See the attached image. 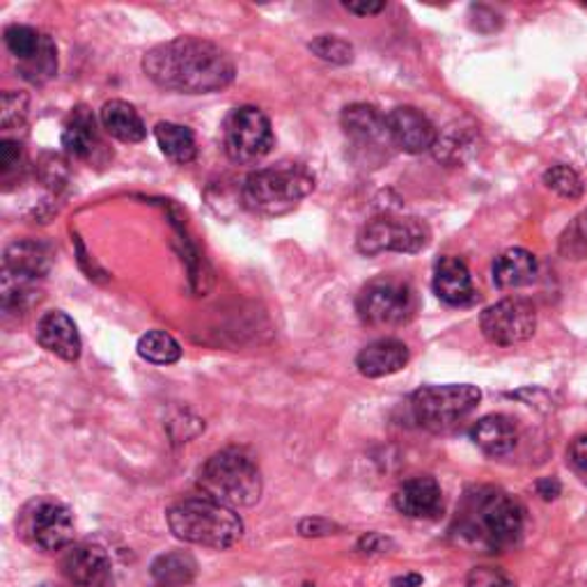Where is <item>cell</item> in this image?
<instances>
[{
    "mask_svg": "<svg viewBox=\"0 0 587 587\" xmlns=\"http://www.w3.org/2000/svg\"><path fill=\"white\" fill-rule=\"evenodd\" d=\"M143 70L151 83L184 95L226 90L237 72L232 57L219 44L200 38H175L149 49Z\"/></svg>",
    "mask_w": 587,
    "mask_h": 587,
    "instance_id": "6da1fadb",
    "label": "cell"
},
{
    "mask_svg": "<svg viewBox=\"0 0 587 587\" xmlns=\"http://www.w3.org/2000/svg\"><path fill=\"white\" fill-rule=\"evenodd\" d=\"M168 525L177 539L216 551L232 548L243 537L239 514L207 496L172 505L168 512Z\"/></svg>",
    "mask_w": 587,
    "mask_h": 587,
    "instance_id": "7a4b0ae2",
    "label": "cell"
},
{
    "mask_svg": "<svg viewBox=\"0 0 587 587\" xmlns=\"http://www.w3.org/2000/svg\"><path fill=\"white\" fill-rule=\"evenodd\" d=\"M205 496L226 507H253L262 496V473L255 459L239 448L216 452L200 471Z\"/></svg>",
    "mask_w": 587,
    "mask_h": 587,
    "instance_id": "3957f363",
    "label": "cell"
},
{
    "mask_svg": "<svg viewBox=\"0 0 587 587\" xmlns=\"http://www.w3.org/2000/svg\"><path fill=\"white\" fill-rule=\"evenodd\" d=\"M315 189V175L303 164H277L255 170L243 181V205L262 216H281L292 211Z\"/></svg>",
    "mask_w": 587,
    "mask_h": 587,
    "instance_id": "277c9868",
    "label": "cell"
},
{
    "mask_svg": "<svg viewBox=\"0 0 587 587\" xmlns=\"http://www.w3.org/2000/svg\"><path fill=\"white\" fill-rule=\"evenodd\" d=\"M525 510L518 501L496 489L480 491L473 499L463 525L467 533L491 546V548H505L514 544L523 531Z\"/></svg>",
    "mask_w": 587,
    "mask_h": 587,
    "instance_id": "5b68a950",
    "label": "cell"
},
{
    "mask_svg": "<svg viewBox=\"0 0 587 587\" xmlns=\"http://www.w3.org/2000/svg\"><path fill=\"white\" fill-rule=\"evenodd\" d=\"M482 399L480 388L471 384L427 386L413 392L411 409L416 420L429 431H448L469 418Z\"/></svg>",
    "mask_w": 587,
    "mask_h": 587,
    "instance_id": "8992f818",
    "label": "cell"
},
{
    "mask_svg": "<svg viewBox=\"0 0 587 587\" xmlns=\"http://www.w3.org/2000/svg\"><path fill=\"white\" fill-rule=\"evenodd\" d=\"M275 138L271 119L255 106L234 108L223 125V147L234 164H258L271 151Z\"/></svg>",
    "mask_w": 587,
    "mask_h": 587,
    "instance_id": "52a82bcc",
    "label": "cell"
},
{
    "mask_svg": "<svg viewBox=\"0 0 587 587\" xmlns=\"http://www.w3.org/2000/svg\"><path fill=\"white\" fill-rule=\"evenodd\" d=\"M431 232L424 221L413 216H379L369 221L358 234V251L363 255L379 253H420L429 245Z\"/></svg>",
    "mask_w": 587,
    "mask_h": 587,
    "instance_id": "ba28073f",
    "label": "cell"
},
{
    "mask_svg": "<svg viewBox=\"0 0 587 587\" xmlns=\"http://www.w3.org/2000/svg\"><path fill=\"white\" fill-rule=\"evenodd\" d=\"M356 307L367 326H401L411 322L418 303L411 285L395 277H379L363 287Z\"/></svg>",
    "mask_w": 587,
    "mask_h": 587,
    "instance_id": "9c48e42d",
    "label": "cell"
},
{
    "mask_svg": "<svg viewBox=\"0 0 587 587\" xmlns=\"http://www.w3.org/2000/svg\"><path fill=\"white\" fill-rule=\"evenodd\" d=\"M480 328L489 343L514 347L535 335L537 311L528 298H503L482 313Z\"/></svg>",
    "mask_w": 587,
    "mask_h": 587,
    "instance_id": "30bf717a",
    "label": "cell"
},
{
    "mask_svg": "<svg viewBox=\"0 0 587 587\" xmlns=\"http://www.w3.org/2000/svg\"><path fill=\"white\" fill-rule=\"evenodd\" d=\"M28 533L42 551H60L74 539L72 510L60 501H40L28 516Z\"/></svg>",
    "mask_w": 587,
    "mask_h": 587,
    "instance_id": "8fae6325",
    "label": "cell"
},
{
    "mask_svg": "<svg viewBox=\"0 0 587 587\" xmlns=\"http://www.w3.org/2000/svg\"><path fill=\"white\" fill-rule=\"evenodd\" d=\"M386 119L390 143L401 151L422 154L427 149H434L439 132L422 111L413 106H397L386 115Z\"/></svg>",
    "mask_w": 587,
    "mask_h": 587,
    "instance_id": "7c38bea8",
    "label": "cell"
},
{
    "mask_svg": "<svg viewBox=\"0 0 587 587\" xmlns=\"http://www.w3.org/2000/svg\"><path fill=\"white\" fill-rule=\"evenodd\" d=\"M63 574L76 587H104L111 580V555L99 544H78L63 558Z\"/></svg>",
    "mask_w": 587,
    "mask_h": 587,
    "instance_id": "4fadbf2b",
    "label": "cell"
},
{
    "mask_svg": "<svg viewBox=\"0 0 587 587\" xmlns=\"http://www.w3.org/2000/svg\"><path fill=\"white\" fill-rule=\"evenodd\" d=\"M392 503L397 512H401L405 516L437 518L443 512V491L434 478L422 475L401 484L395 491Z\"/></svg>",
    "mask_w": 587,
    "mask_h": 587,
    "instance_id": "5bb4252c",
    "label": "cell"
},
{
    "mask_svg": "<svg viewBox=\"0 0 587 587\" xmlns=\"http://www.w3.org/2000/svg\"><path fill=\"white\" fill-rule=\"evenodd\" d=\"M411 358L409 347L395 337H381L377 343H369L360 349L356 358L358 373L367 379H381L390 377L399 369H405Z\"/></svg>",
    "mask_w": 587,
    "mask_h": 587,
    "instance_id": "9a60e30c",
    "label": "cell"
},
{
    "mask_svg": "<svg viewBox=\"0 0 587 587\" xmlns=\"http://www.w3.org/2000/svg\"><path fill=\"white\" fill-rule=\"evenodd\" d=\"M38 343L53 356L74 363L81 358V335L70 315L63 311L46 313L38 324Z\"/></svg>",
    "mask_w": 587,
    "mask_h": 587,
    "instance_id": "2e32d148",
    "label": "cell"
},
{
    "mask_svg": "<svg viewBox=\"0 0 587 587\" xmlns=\"http://www.w3.org/2000/svg\"><path fill=\"white\" fill-rule=\"evenodd\" d=\"M434 292L443 303L454 307L471 305L478 296L469 266L450 255L441 258L434 266Z\"/></svg>",
    "mask_w": 587,
    "mask_h": 587,
    "instance_id": "e0dca14e",
    "label": "cell"
},
{
    "mask_svg": "<svg viewBox=\"0 0 587 587\" xmlns=\"http://www.w3.org/2000/svg\"><path fill=\"white\" fill-rule=\"evenodd\" d=\"M51 266V253L44 243L40 241H14L8 245L3 258V275L17 277V281L38 283L49 273Z\"/></svg>",
    "mask_w": 587,
    "mask_h": 587,
    "instance_id": "ac0fdd59",
    "label": "cell"
},
{
    "mask_svg": "<svg viewBox=\"0 0 587 587\" xmlns=\"http://www.w3.org/2000/svg\"><path fill=\"white\" fill-rule=\"evenodd\" d=\"M343 129L345 134L360 147L381 145L390 140L388 136V119L379 113L377 106L369 104H352L343 111Z\"/></svg>",
    "mask_w": 587,
    "mask_h": 587,
    "instance_id": "d6986e66",
    "label": "cell"
},
{
    "mask_svg": "<svg viewBox=\"0 0 587 587\" xmlns=\"http://www.w3.org/2000/svg\"><path fill=\"white\" fill-rule=\"evenodd\" d=\"M471 439L484 454L503 457L516 448L518 431L507 416H486L473 424Z\"/></svg>",
    "mask_w": 587,
    "mask_h": 587,
    "instance_id": "ffe728a7",
    "label": "cell"
},
{
    "mask_svg": "<svg viewBox=\"0 0 587 587\" xmlns=\"http://www.w3.org/2000/svg\"><path fill=\"white\" fill-rule=\"evenodd\" d=\"M99 132L97 119L90 108L78 106L72 111L65 132H63V147L72 159H92L99 149Z\"/></svg>",
    "mask_w": 587,
    "mask_h": 587,
    "instance_id": "44dd1931",
    "label": "cell"
},
{
    "mask_svg": "<svg viewBox=\"0 0 587 587\" xmlns=\"http://www.w3.org/2000/svg\"><path fill=\"white\" fill-rule=\"evenodd\" d=\"M491 275L501 290L525 287L537 277V258L525 249H510L493 262Z\"/></svg>",
    "mask_w": 587,
    "mask_h": 587,
    "instance_id": "7402d4cb",
    "label": "cell"
},
{
    "mask_svg": "<svg viewBox=\"0 0 587 587\" xmlns=\"http://www.w3.org/2000/svg\"><path fill=\"white\" fill-rule=\"evenodd\" d=\"M102 127L122 143H140L147 136L140 113L122 99H111L99 111Z\"/></svg>",
    "mask_w": 587,
    "mask_h": 587,
    "instance_id": "603a6c76",
    "label": "cell"
},
{
    "mask_svg": "<svg viewBox=\"0 0 587 587\" xmlns=\"http://www.w3.org/2000/svg\"><path fill=\"white\" fill-rule=\"evenodd\" d=\"M154 136H157L164 157L177 166H187L198 157V143L189 127L175 125V122H159L154 127Z\"/></svg>",
    "mask_w": 587,
    "mask_h": 587,
    "instance_id": "cb8c5ba5",
    "label": "cell"
},
{
    "mask_svg": "<svg viewBox=\"0 0 587 587\" xmlns=\"http://www.w3.org/2000/svg\"><path fill=\"white\" fill-rule=\"evenodd\" d=\"M198 574V563L191 553L170 551L151 563V578L159 587H187Z\"/></svg>",
    "mask_w": 587,
    "mask_h": 587,
    "instance_id": "d4e9b609",
    "label": "cell"
},
{
    "mask_svg": "<svg viewBox=\"0 0 587 587\" xmlns=\"http://www.w3.org/2000/svg\"><path fill=\"white\" fill-rule=\"evenodd\" d=\"M138 356L154 365H172L181 358V347L166 331H149L138 339Z\"/></svg>",
    "mask_w": 587,
    "mask_h": 587,
    "instance_id": "484cf974",
    "label": "cell"
},
{
    "mask_svg": "<svg viewBox=\"0 0 587 587\" xmlns=\"http://www.w3.org/2000/svg\"><path fill=\"white\" fill-rule=\"evenodd\" d=\"M44 40H46V35L40 33V30H35V28H30V25L14 23L6 30V46L17 57L19 65L28 63L30 57L38 55Z\"/></svg>",
    "mask_w": 587,
    "mask_h": 587,
    "instance_id": "4316f807",
    "label": "cell"
},
{
    "mask_svg": "<svg viewBox=\"0 0 587 587\" xmlns=\"http://www.w3.org/2000/svg\"><path fill=\"white\" fill-rule=\"evenodd\" d=\"M19 72L23 74L25 81L42 85L46 81H51L57 72V49L53 44V40L46 35L42 49L38 51V55H33L28 60V63L19 65Z\"/></svg>",
    "mask_w": 587,
    "mask_h": 587,
    "instance_id": "83f0119b",
    "label": "cell"
},
{
    "mask_svg": "<svg viewBox=\"0 0 587 587\" xmlns=\"http://www.w3.org/2000/svg\"><path fill=\"white\" fill-rule=\"evenodd\" d=\"M544 184L551 191H555L563 198H569V200H578L583 196V189H585L580 175L565 164L548 168L544 172Z\"/></svg>",
    "mask_w": 587,
    "mask_h": 587,
    "instance_id": "f1b7e54d",
    "label": "cell"
},
{
    "mask_svg": "<svg viewBox=\"0 0 587 587\" xmlns=\"http://www.w3.org/2000/svg\"><path fill=\"white\" fill-rule=\"evenodd\" d=\"M311 51L331 65H349L354 60V46L347 40L335 35H319L311 42Z\"/></svg>",
    "mask_w": 587,
    "mask_h": 587,
    "instance_id": "f546056e",
    "label": "cell"
},
{
    "mask_svg": "<svg viewBox=\"0 0 587 587\" xmlns=\"http://www.w3.org/2000/svg\"><path fill=\"white\" fill-rule=\"evenodd\" d=\"M560 253L567 260L587 258V209L576 216V221L560 237Z\"/></svg>",
    "mask_w": 587,
    "mask_h": 587,
    "instance_id": "4dcf8cb0",
    "label": "cell"
},
{
    "mask_svg": "<svg viewBox=\"0 0 587 587\" xmlns=\"http://www.w3.org/2000/svg\"><path fill=\"white\" fill-rule=\"evenodd\" d=\"M471 147V140L467 138V134H459V129L448 132L446 136L439 134L434 151H437V159L446 161V164H457L461 161V154Z\"/></svg>",
    "mask_w": 587,
    "mask_h": 587,
    "instance_id": "1f68e13d",
    "label": "cell"
},
{
    "mask_svg": "<svg viewBox=\"0 0 587 587\" xmlns=\"http://www.w3.org/2000/svg\"><path fill=\"white\" fill-rule=\"evenodd\" d=\"M28 115V97L23 92H3V111H0V125L3 129H12L23 125V119Z\"/></svg>",
    "mask_w": 587,
    "mask_h": 587,
    "instance_id": "d6a6232c",
    "label": "cell"
},
{
    "mask_svg": "<svg viewBox=\"0 0 587 587\" xmlns=\"http://www.w3.org/2000/svg\"><path fill=\"white\" fill-rule=\"evenodd\" d=\"M467 587H516V583L496 567H475L469 578Z\"/></svg>",
    "mask_w": 587,
    "mask_h": 587,
    "instance_id": "836d02e7",
    "label": "cell"
},
{
    "mask_svg": "<svg viewBox=\"0 0 587 587\" xmlns=\"http://www.w3.org/2000/svg\"><path fill=\"white\" fill-rule=\"evenodd\" d=\"M21 161H23V149L17 140L6 138L3 143H0V172H3V177L19 170Z\"/></svg>",
    "mask_w": 587,
    "mask_h": 587,
    "instance_id": "e575fe53",
    "label": "cell"
},
{
    "mask_svg": "<svg viewBox=\"0 0 587 587\" xmlns=\"http://www.w3.org/2000/svg\"><path fill=\"white\" fill-rule=\"evenodd\" d=\"M337 531H339V525L326 518H303L298 523V533L303 537H326V535H335Z\"/></svg>",
    "mask_w": 587,
    "mask_h": 587,
    "instance_id": "d590c367",
    "label": "cell"
},
{
    "mask_svg": "<svg viewBox=\"0 0 587 587\" xmlns=\"http://www.w3.org/2000/svg\"><path fill=\"white\" fill-rule=\"evenodd\" d=\"M569 463H572V469L580 475V480L587 482V437H580L572 443Z\"/></svg>",
    "mask_w": 587,
    "mask_h": 587,
    "instance_id": "8d00e7d4",
    "label": "cell"
},
{
    "mask_svg": "<svg viewBox=\"0 0 587 587\" xmlns=\"http://www.w3.org/2000/svg\"><path fill=\"white\" fill-rule=\"evenodd\" d=\"M392 539L379 535V533H367L365 537H360L358 542V548L363 553H369V555H379V553H388L392 548Z\"/></svg>",
    "mask_w": 587,
    "mask_h": 587,
    "instance_id": "74e56055",
    "label": "cell"
},
{
    "mask_svg": "<svg viewBox=\"0 0 587 587\" xmlns=\"http://www.w3.org/2000/svg\"><path fill=\"white\" fill-rule=\"evenodd\" d=\"M345 8L358 17H373L386 10V3H373V0H356V3H345Z\"/></svg>",
    "mask_w": 587,
    "mask_h": 587,
    "instance_id": "f35d334b",
    "label": "cell"
},
{
    "mask_svg": "<svg viewBox=\"0 0 587 587\" xmlns=\"http://www.w3.org/2000/svg\"><path fill=\"white\" fill-rule=\"evenodd\" d=\"M537 493L544 501H555L563 493V486L555 478H544L537 482Z\"/></svg>",
    "mask_w": 587,
    "mask_h": 587,
    "instance_id": "ab89813d",
    "label": "cell"
},
{
    "mask_svg": "<svg viewBox=\"0 0 587 587\" xmlns=\"http://www.w3.org/2000/svg\"><path fill=\"white\" fill-rule=\"evenodd\" d=\"M422 576L420 574H407V576H397L392 580V587H420Z\"/></svg>",
    "mask_w": 587,
    "mask_h": 587,
    "instance_id": "60d3db41",
    "label": "cell"
},
{
    "mask_svg": "<svg viewBox=\"0 0 587 587\" xmlns=\"http://www.w3.org/2000/svg\"><path fill=\"white\" fill-rule=\"evenodd\" d=\"M303 587H315V585H311V583H305V585H303Z\"/></svg>",
    "mask_w": 587,
    "mask_h": 587,
    "instance_id": "b9f144b4",
    "label": "cell"
}]
</instances>
